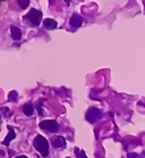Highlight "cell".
<instances>
[{"label":"cell","instance_id":"3","mask_svg":"<svg viewBox=\"0 0 145 158\" xmlns=\"http://www.w3.org/2000/svg\"><path fill=\"white\" fill-rule=\"evenodd\" d=\"M102 117V113L98 107H89L86 112V120L89 124H95L98 122Z\"/></svg>","mask_w":145,"mask_h":158},{"label":"cell","instance_id":"10","mask_svg":"<svg viewBox=\"0 0 145 158\" xmlns=\"http://www.w3.org/2000/svg\"><path fill=\"white\" fill-rule=\"evenodd\" d=\"M34 110H35V109H34L33 104H30V103H27V104H25V105L22 106V111H23V113L26 114L27 117L33 115Z\"/></svg>","mask_w":145,"mask_h":158},{"label":"cell","instance_id":"12","mask_svg":"<svg viewBox=\"0 0 145 158\" xmlns=\"http://www.w3.org/2000/svg\"><path fill=\"white\" fill-rule=\"evenodd\" d=\"M74 152H76V156L78 158H87V156L85 155L84 150H80L78 148H74Z\"/></svg>","mask_w":145,"mask_h":158},{"label":"cell","instance_id":"13","mask_svg":"<svg viewBox=\"0 0 145 158\" xmlns=\"http://www.w3.org/2000/svg\"><path fill=\"white\" fill-rule=\"evenodd\" d=\"M16 97H18V93H16V91H11L9 92V95H8V99L9 100H15L16 99Z\"/></svg>","mask_w":145,"mask_h":158},{"label":"cell","instance_id":"15","mask_svg":"<svg viewBox=\"0 0 145 158\" xmlns=\"http://www.w3.org/2000/svg\"><path fill=\"white\" fill-rule=\"evenodd\" d=\"M128 158H138V156L136 153H129L128 155Z\"/></svg>","mask_w":145,"mask_h":158},{"label":"cell","instance_id":"17","mask_svg":"<svg viewBox=\"0 0 145 158\" xmlns=\"http://www.w3.org/2000/svg\"><path fill=\"white\" fill-rule=\"evenodd\" d=\"M66 158H70V157H66Z\"/></svg>","mask_w":145,"mask_h":158},{"label":"cell","instance_id":"1","mask_svg":"<svg viewBox=\"0 0 145 158\" xmlns=\"http://www.w3.org/2000/svg\"><path fill=\"white\" fill-rule=\"evenodd\" d=\"M33 144L35 147V149L42 155V157H46L49 155V142L46 141V138L44 136L37 135L34 138Z\"/></svg>","mask_w":145,"mask_h":158},{"label":"cell","instance_id":"5","mask_svg":"<svg viewBox=\"0 0 145 158\" xmlns=\"http://www.w3.org/2000/svg\"><path fill=\"white\" fill-rule=\"evenodd\" d=\"M81 24H83V17L80 16L79 14H73L71 16V19H70V26L72 27L73 30L80 28Z\"/></svg>","mask_w":145,"mask_h":158},{"label":"cell","instance_id":"4","mask_svg":"<svg viewBox=\"0 0 145 158\" xmlns=\"http://www.w3.org/2000/svg\"><path fill=\"white\" fill-rule=\"evenodd\" d=\"M40 128L49 133H56L59 131V125L55 120H43L40 122Z\"/></svg>","mask_w":145,"mask_h":158},{"label":"cell","instance_id":"8","mask_svg":"<svg viewBox=\"0 0 145 158\" xmlns=\"http://www.w3.org/2000/svg\"><path fill=\"white\" fill-rule=\"evenodd\" d=\"M57 22L52 19H46V20L43 21V28L46 29V30H53V29H56L57 28Z\"/></svg>","mask_w":145,"mask_h":158},{"label":"cell","instance_id":"2","mask_svg":"<svg viewBox=\"0 0 145 158\" xmlns=\"http://www.w3.org/2000/svg\"><path fill=\"white\" fill-rule=\"evenodd\" d=\"M42 12L41 11H37L35 8H32L29 11V13L26 15V19L28 20V22L32 24V26L36 27L41 24V20H42Z\"/></svg>","mask_w":145,"mask_h":158},{"label":"cell","instance_id":"11","mask_svg":"<svg viewBox=\"0 0 145 158\" xmlns=\"http://www.w3.org/2000/svg\"><path fill=\"white\" fill-rule=\"evenodd\" d=\"M16 2H18V5H19L20 8H22V9L27 8V7L29 6V4H30V1H29V0H18Z\"/></svg>","mask_w":145,"mask_h":158},{"label":"cell","instance_id":"14","mask_svg":"<svg viewBox=\"0 0 145 158\" xmlns=\"http://www.w3.org/2000/svg\"><path fill=\"white\" fill-rule=\"evenodd\" d=\"M37 111H39L40 115H43V110H42V105H41V100L37 103Z\"/></svg>","mask_w":145,"mask_h":158},{"label":"cell","instance_id":"9","mask_svg":"<svg viewBox=\"0 0 145 158\" xmlns=\"http://www.w3.org/2000/svg\"><path fill=\"white\" fill-rule=\"evenodd\" d=\"M11 35H12V38L14 40H20L22 38V33L18 27H11Z\"/></svg>","mask_w":145,"mask_h":158},{"label":"cell","instance_id":"7","mask_svg":"<svg viewBox=\"0 0 145 158\" xmlns=\"http://www.w3.org/2000/svg\"><path fill=\"white\" fill-rule=\"evenodd\" d=\"M7 128H8V134H7V136L5 137V140L2 141V144L4 145H9L11 141L16 137V133L13 129V127L12 126H7Z\"/></svg>","mask_w":145,"mask_h":158},{"label":"cell","instance_id":"16","mask_svg":"<svg viewBox=\"0 0 145 158\" xmlns=\"http://www.w3.org/2000/svg\"><path fill=\"white\" fill-rule=\"evenodd\" d=\"M15 158H28V157H27V156H18V157Z\"/></svg>","mask_w":145,"mask_h":158},{"label":"cell","instance_id":"6","mask_svg":"<svg viewBox=\"0 0 145 158\" xmlns=\"http://www.w3.org/2000/svg\"><path fill=\"white\" fill-rule=\"evenodd\" d=\"M51 145L53 148H62L64 149L66 145V141L63 136H53L51 138Z\"/></svg>","mask_w":145,"mask_h":158}]
</instances>
